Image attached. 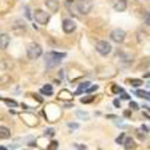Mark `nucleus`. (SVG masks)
I'll list each match as a JSON object with an SVG mask.
<instances>
[{
  "mask_svg": "<svg viewBox=\"0 0 150 150\" xmlns=\"http://www.w3.org/2000/svg\"><path fill=\"white\" fill-rule=\"evenodd\" d=\"M147 77H150V72H147V74H144V78H147Z\"/></svg>",
  "mask_w": 150,
  "mask_h": 150,
  "instance_id": "35",
  "label": "nucleus"
},
{
  "mask_svg": "<svg viewBox=\"0 0 150 150\" xmlns=\"http://www.w3.org/2000/svg\"><path fill=\"white\" fill-rule=\"evenodd\" d=\"M66 54L65 53H48L47 54V68H54L57 65H60V59H63Z\"/></svg>",
  "mask_w": 150,
  "mask_h": 150,
  "instance_id": "1",
  "label": "nucleus"
},
{
  "mask_svg": "<svg viewBox=\"0 0 150 150\" xmlns=\"http://www.w3.org/2000/svg\"><path fill=\"white\" fill-rule=\"evenodd\" d=\"M112 93H122V89H120V87L119 86H112Z\"/></svg>",
  "mask_w": 150,
  "mask_h": 150,
  "instance_id": "25",
  "label": "nucleus"
},
{
  "mask_svg": "<svg viewBox=\"0 0 150 150\" xmlns=\"http://www.w3.org/2000/svg\"><path fill=\"white\" fill-rule=\"evenodd\" d=\"M41 93H44V95H47V96H50V95H53V86H50V84L44 86L42 89H41Z\"/></svg>",
  "mask_w": 150,
  "mask_h": 150,
  "instance_id": "16",
  "label": "nucleus"
},
{
  "mask_svg": "<svg viewBox=\"0 0 150 150\" xmlns=\"http://www.w3.org/2000/svg\"><path fill=\"white\" fill-rule=\"evenodd\" d=\"M137 96L144 98V99H150V93L149 92H144V90H137Z\"/></svg>",
  "mask_w": 150,
  "mask_h": 150,
  "instance_id": "19",
  "label": "nucleus"
},
{
  "mask_svg": "<svg viewBox=\"0 0 150 150\" xmlns=\"http://www.w3.org/2000/svg\"><path fill=\"white\" fill-rule=\"evenodd\" d=\"M0 150H6V147H0Z\"/></svg>",
  "mask_w": 150,
  "mask_h": 150,
  "instance_id": "36",
  "label": "nucleus"
},
{
  "mask_svg": "<svg viewBox=\"0 0 150 150\" xmlns=\"http://www.w3.org/2000/svg\"><path fill=\"white\" fill-rule=\"evenodd\" d=\"M59 99H63V101L72 99V93H71L69 90H60V92H59Z\"/></svg>",
  "mask_w": 150,
  "mask_h": 150,
  "instance_id": "14",
  "label": "nucleus"
},
{
  "mask_svg": "<svg viewBox=\"0 0 150 150\" xmlns=\"http://www.w3.org/2000/svg\"><path fill=\"white\" fill-rule=\"evenodd\" d=\"M112 8H114L117 12H123L128 8V2L126 0H114V2H112Z\"/></svg>",
  "mask_w": 150,
  "mask_h": 150,
  "instance_id": "8",
  "label": "nucleus"
},
{
  "mask_svg": "<svg viewBox=\"0 0 150 150\" xmlns=\"http://www.w3.org/2000/svg\"><path fill=\"white\" fill-rule=\"evenodd\" d=\"M77 9L80 14L87 15L90 14L92 9H93V2L92 0H77Z\"/></svg>",
  "mask_w": 150,
  "mask_h": 150,
  "instance_id": "2",
  "label": "nucleus"
},
{
  "mask_svg": "<svg viewBox=\"0 0 150 150\" xmlns=\"http://www.w3.org/2000/svg\"><path fill=\"white\" fill-rule=\"evenodd\" d=\"M33 18H35V21L38 24H42V26L48 24V21H50V15L47 14L45 11H42V9H36L35 14H33Z\"/></svg>",
  "mask_w": 150,
  "mask_h": 150,
  "instance_id": "4",
  "label": "nucleus"
},
{
  "mask_svg": "<svg viewBox=\"0 0 150 150\" xmlns=\"http://www.w3.org/2000/svg\"><path fill=\"white\" fill-rule=\"evenodd\" d=\"M123 144H125V149H126V150H132V149H135V141L131 138V137H129V138H126V140H125L123 141Z\"/></svg>",
  "mask_w": 150,
  "mask_h": 150,
  "instance_id": "15",
  "label": "nucleus"
},
{
  "mask_svg": "<svg viewBox=\"0 0 150 150\" xmlns=\"http://www.w3.org/2000/svg\"><path fill=\"white\" fill-rule=\"evenodd\" d=\"M9 83H11V77H9V75H2V77H0V84L6 86Z\"/></svg>",
  "mask_w": 150,
  "mask_h": 150,
  "instance_id": "18",
  "label": "nucleus"
},
{
  "mask_svg": "<svg viewBox=\"0 0 150 150\" xmlns=\"http://www.w3.org/2000/svg\"><path fill=\"white\" fill-rule=\"evenodd\" d=\"M141 131H144V132H147V131H149V128H147V126H141Z\"/></svg>",
  "mask_w": 150,
  "mask_h": 150,
  "instance_id": "34",
  "label": "nucleus"
},
{
  "mask_svg": "<svg viewBox=\"0 0 150 150\" xmlns=\"http://www.w3.org/2000/svg\"><path fill=\"white\" fill-rule=\"evenodd\" d=\"M9 42H11L9 35H6V33H2V35H0V50H6L8 45H9Z\"/></svg>",
  "mask_w": 150,
  "mask_h": 150,
  "instance_id": "11",
  "label": "nucleus"
},
{
  "mask_svg": "<svg viewBox=\"0 0 150 150\" xmlns=\"http://www.w3.org/2000/svg\"><path fill=\"white\" fill-rule=\"evenodd\" d=\"M54 135V129H48L47 131V137H53Z\"/></svg>",
  "mask_w": 150,
  "mask_h": 150,
  "instance_id": "31",
  "label": "nucleus"
},
{
  "mask_svg": "<svg viewBox=\"0 0 150 150\" xmlns=\"http://www.w3.org/2000/svg\"><path fill=\"white\" fill-rule=\"evenodd\" d=\"M93 101V96H87V98H81V102L83 104H89Z\"/></svg>",
  "mask_w": 150,
  "mask_h": 150,
  "instance_id": "22",
  "label": "nucleus"
},
{
  "mask_svg": "<svg viewBox=\"0 0 150 150\" xmlns=\"http://www.w3.org/2000/svg\"><path fill=\"white\" fill-rule=\"evenodd\" d=\"M144 24L150 26V12H147V14H146V17H144Z\"/></svg>",
  "mask_w": 150,
  "mask_h": 150,
  "instance_id": "23",
  "label": "nucleus"
},
{
  "mask_svg": "<svg viewBox=\"0 0 150 150\" xmlns=\"http://www.w3.org/2000/svg\"><path fill=\"white\" fill-rule=\"evenodd\" d=\"M114 105L116 107H120V101H119V99H116V101H114Z\"/></svg>",
  "mask_w": 150,
  "mask_h": 150,
  "instance_id": "32",
  "label": "nucleus"
},
{
  "mask_svg": "<svg viewBox=\"0 0 150 150\" xmlns=\"http://www.w3.org/2000/svg\"><path fill=\"white\" fill-rule=\"evenodd\" d=\"M41 54H42V48H41L39 44H30V45L27 47V57H29V59L36 60Z\"/></svg>",
  "mask_w": 150,
  "mask_h": 150,
  "instance_id": "3",
  "label": "nucleus"
},
{
  "mask_svg": "<svg viewBox=\"0 0 150 150\" xmlns=\"http://www.w3.org/2000/svg\"><path fill=\"white\" fill-rule=\"evenodd\" d=\"M128 83H129L132 87H140V86L143 84L141 80H137V78H134V80H128Z\"/></svg>",
  "mask_w": 150,
  "mask_h": 150,
  "instance_id": "17",
  "label": "nucleus"
},
{
  "mask_svg": "<svg viewBox=\"0 0 150 150\" xmlns=\"http://www.w3.org/2000/svg\"><path fill=\"white\" fill-rule=\"evenodd\" d=\"M45 6L48 8L50 12H57V9H59L57 0H45Z\"/></svg>",
  "mask_w": 150,
  "mask_h": 150,
  "instance_id": "12",
  "label": "nucleus"
},
{
  "mask_svg": "<svg viewBox=\"0 0 150 150\" xmlns=\"http://www.w3.org/2000/svg\"><path fill=\"white\" fill-rule=\"evenodd\" d=\"M122 98H123V99H129V96H128L126 93H122Z\"/></svg>",
  "mask_w": 150,
  "mask_h": 150,
  "instance_id": "33",
  "label": "nucleus"
},
{
  "mask_svg": "<svg viewBox=\"0 0 150 150\" xmlns=\"http://www.w3.org/2000/svg\"><path fill=\"white\" fill-rule=\"evenodd\" d=\"M95 90H98V86L95 84V86H90L89 89H87V92H95Z\"/></svg>",
  "mask_w": 150,
  "mask_h": 150,
  "instance_id": "29",
  "label": "nucleus"
},
{
  "mask_svg": "<svg viewBox=\"0 0 150 150\" xmlns=\"http://www.w3.org/2000/svg\"><path fill=\"white\" fill-rule=\"evenodd\" d=\"M5 102H6L8 105H11V107H17V102H15V101H11V99H5Z\"/></svg>",
  "mask_w": 150,
  "mask_h": 150,
  "instance_id": "27",
  "label": "nucleus"
},
{
  "mask_svg": "<svg viewBox=\"0 0 150 150\" xmlns=\"http://www.w3.org/2000/svg\"><path fill=\"white\" fill-rule=\"evenodd\" d=\"M57 149V141H51V144H50L48 150H56Z\"/></svg>",
  "mask_w": 150,
  "mask_h": 150,
  "instance_id": "26",
  "label": "nucleus"
},
{
  "mask_svg": "<svg viewBox=\"0 0 150 150\" xmlns=\"http://www.w3.org/2000/svg\"><path fill=\"white\" fill-rule=\"evenodd\" d=\"M111 45L108 44V42H105V41H99V42H96V51L101 54V56H108L110 53H111Z\"/></svg>",
  "mask_w": 150,
  "mask_h": 150,
  "instance_id": "5",
  "label": "nucleus"
},
{
  "mask_svg": "<svg viewBox=\"0 0 150 150\" xmlns=\"http://www.w3.org/2000/svg\"><path fill=\"white\" fill-rule=\"evenodd\" d=\"M137 135H138V138H141V140H143V138H146V132H144V131H141V129H140V131H137Z\"/></svg>",
  "mask_w": 150,
  "mask_h": 150,
  "instance_id": "24",
  "label": "nucleus"
},
{
  "mask_svg": "<svg viewBox=\"0 0 150 150\" xmlns=\"http://www.w3.org/2000/svg\"><path fill=\"white\" fill-rule=\"evenodd\" d=\"M119 144H122L123 141H125V134H120V137H117V140H116Z\"/></svg>",
  "mask_w": 150,
  "mask_h": 150,
  "instance_id": "28",
  "label": "nucleus"
},
{
  "mask_svg": "<svg viewBox=\"0 0 150 150\" xmlns=\"http://www.w3.org/2000/svg\"><path fill=\"white\" fill-rule=\"evenodd\" d=\"M24 32H26V24H23L21 21H17L14 26H12V33H15V35H23Z\"/></svg>",
  "mask_w": 150,
  "mask_h": 150,
  "instance_id": "10",
  "label": "nucleus"
},
{
  "mask_svg": "<svg viewBox=\"0 0 150 150\" xmlns=\"http://www.w3.org/2000/svg\"><path fill=\"white\" fill-rule=\"evenodd\" d=\"M122 59H123V65H125V66H128V65L131 63V60H132L131 56H122Z\"/></svg>",
  "mask_w": 150,
  "mask_h": 150,
  "instance_id": "21",
  "label": "nucleus"
},
{
  "mask_svg": "<svg viewBox=\"0 0 150 150\" xmlns=\"http://www.w3.org/2000/svg\"><path fill=\"white\" fill-rule=\"evenodd\" d=\"M11 137V131H9V128H6V126H0V138L2 140H8Z\"/></svg>",
  "mask_w": 150,
  "mask_h": 150,
  "instance_id": "13",
  "label": "nucleus"
},
{
  "mask_svg": "<svg viewBox=\"0 0 150 150\" xmlns=\"http://www.w3.org/2000/svg\"><path fill=\"white\" fill-rule=\"evenodd\" d=\"M129 107H131V110H138V105H137L135 102H132V101H131V104H129Z\"/></svg>",
  "mask_w": 150,
  "mask_h": 150,
  "instance_id": "30",
  "label": "nucleus"
},
{
  "mask_svg": "<svg viewBox=\"0 0 150 150\" xmlns=\"http://www.w3.org/2000/svg\"><path fill=\"white\" fill-rule=\"evenodd\" d=\"M62 27H63V32H65V33H72L77 26H75V23H74L72 20H65L63 24H62Z\"/></svg>",
  "mask_w": 150,
  "mask_h": 150,
  "instance_id": "9",
  "label": "nucleus"
},
{
  "mask_svg": "<svg viewBox=\"0 0 150 150\" xmlns=\"http://www.w3.org/2000/svg\"><path fill=\"white\" fill-rule=\"evenodd\" d=\"M89 84H90V83H83V84H81V86L78 87V90H77V93H81L83 90H87V89H89V87H90Z\"/></svg>",
  "mask_w": 150,
  "mask_h": 150,
  "instance_id": "20",
  "label": "nucleus"
},
{
  "mask_svg": "<svg viewBox=\"0 0 150 150\" xmlns=\"http://www.w3.org/2000/svg\"><path fill=\"white\" fill-rule=\"evenodd\" d=\"M68 2H72V0H68Z\"/></svg>",
  "mask_w": 150,
  "mask_h": 150,
  "instance_id": "37",
  "label": "nucleus"
},
{
  "mask_svg": "<svg viewBox=\"0 0 150 150\" xmlns=\"http://www.w3.org/2000/svg\"><path fill=\"white\" fill-rule=\"evenodd\" d=\"M21 119L26 122V125H29V126H36V123H38L36 116L35 114H30V112H23Z\"/></svg>",
  "mask_w": 150,
  "mask_h": 150,
  "instance_id": "7",
  "label": "nucleus"
},
{
  "mask_svg": "<svg viewBox=\"0 0 150 150\" xmlns=\"http://www.w3.org/2000/svg\"><path fill=\"white\" fill-rule=\"evenodd\" d=\"M125 36H126V33H125V30H120V29H116L111 32V41H114L117 44H122L125 41Z\"/></svg>",
  "mask_w": 150,
  "mask_h": 150,
  "instance_id": "6",
  "label": "nucleus"
}]
</instances>
